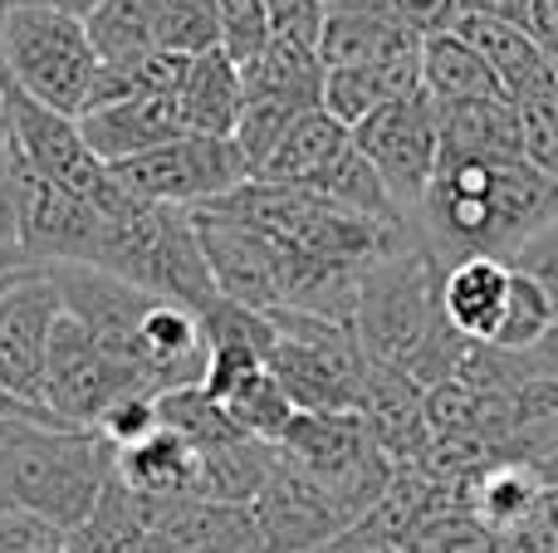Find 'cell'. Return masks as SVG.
I'll list each match as a JSON object with an SVG mask.
<instances>
[{"label":"cell","instance_id":"cell-44","mask_svg":"<svg viewBox=\"0 0 558 553\" xmlns=\"http://www.w3.org/2000/svg\"><path fill=\"white\" fill-rule=\"evenodd\" d=\"M530 35L539 39V49L554 59V69H558V0H534L530 5Z\"/></svg>","mask_w":558,"mask_h":553},{"label":"cell","instance_id":"cell-15","mask_svg":"<svg viewBox=\"0 0 558 553\" xmlns=\"http://www.w3.org/2000/svg\"><path fill=\"white\" fill-rule=\"evenodd\" d=\"M192 221H196V235H202V250L221 299L260 309V314L284 304V265H279L270 235L211 211H192Z\"/></svg>","mask_w":558,"mask_h":553},{"label":"cell","instance_id":"cell-10","mask_svg":"<svg viewBox=\"0 0 558 553\" xmlns=\"http://www.w3.org/2000/svg\"><path fill=\"white\" fill-rule=\"evenodd\" d=\"M0 94H5V133L15 137V147L49 176V182H59L64 192L84 196V201L98 206L108 221L133 211L137 201L118 186L113 167L94 157V147L84 143L78 118H64V113H54V108L35 103V98H25L20 88H10L5 78H0Z\"/></svg>","mask_w":558,"mask_h":553},{"label":"cell","instance_id":"cell-19","mask_svg":"<svg viewBox=\"0 0 558 553\" xmlns=\"http://www.w3.org/2000/svg\"><path fill=\"white\" fill-rule=\"evenodd\" d=\"M78 127H84V143L94 147V157L98 162H108V167H123V162H133V157L177 143V137H192L177 94H167V98H128V103L98 108V113L78 118Z\"/></svg>","mask_w":558,"mask_h":553},{"label":"cell","instance_id":"cell-2","mask_svg":"<svg viewBox=\"0 0 558 553\" xmlns=\"http://www.w3.org/2000/svg\"><path fill=\"white\" fill-rule=\"evenodd\" d=\"M118 470V451L98 431L49 421H0V509L45 519L69 534Z\"/></svg>","mask_w":558,"mask_h":553},{"label":"cell","instance_id":"cell-48","mask_svg":"<svg viewBox=\"0 0 558 553\" xmlns=\"http://www.w3.org/2000/svg\"><path fill=\"white\" fill-rule=\"evenodd\" d=\"M20 270H29L25 250H20V245H0V284H10Z\"/></svg>","mask_w":558,"mask_h":553},{"label":"cell","instance_id":"cell-17","mask_svg":"<svg viewBox=\"0 0 558 553\" xmlns=\"http://www.w3.org/2000/svg\"><path fill=\"white\" fill-rule=\"evenodd\" d=\"M147 553H265L251 505L221 500H157Z\"/></svg>","mask_w":558,"mask_h":553},{"label":"cell","instance_id":"cell-42","mask_svg":"<svg viewBox=\"0 0 558 553\" xmlns=\"http://www.w3.org/2000/svg\"><path fill=\"white\" fill-rule=\"evenodd\" d=\"M59 544H64V534L49 529L45 519L20 515V509H0V553H45Z\"/></svg>","mask_w":558,"mask_h":553},{"label":"cell","instance_id":"cell-11","mask_svg":"<svg viewBox=\"0 0 558 553\" xmlns=\"http://www.w3.org/2000/svg\"><path fill=\"white\" fill-rule=\"evenodd\" d=\"M353 147L377 167L392 201L402 206V216L416 231V211H422L426 186L441 167V108L426 94L397 98L353 127Z\"/></svg>","mask_w":558,"mask_h":553},{"label":"cell","instance_id":"cell-50","mask_svg":"<svg viewBox=\"0 0 558 553\" xmlns=\"http://www.w3.org/2000/svg\"><path fill=\"white\" fill-rule=\"evenodd\" d=\"M324 5H328V10H333V5H348V0H324Z\"/></svg>","mask_w":558,"mask_h":553},{"label":"cell","instance_id":"cell-32","mask_svg":"<svg viewBox=\"0 0 558 553\" xmlns=\"http://www.w3.org/2000/svg\"><path fill=\"white\" fill-rule=\"evenodd\" d=\"M353 143L338 118H328L324 108H308L294 118V127L284 133V143L275 147V157L265 162V172L255 182H279V186H308L328 162H333L343 147Z\"/></svg>","mask_w":558,"mask_h":553},{"label":"cell","instance_id":"cell-18","mask_svg":"<svg viewBox=\"0 0 558 553\" xmlns=\"http://www.w3.org/2000/svg\"><path fill=\"white\" fill-rule=\"evenodd\" d=\"M318 59L324 69H373V64H416L422 59V35L402 29L377 0H348L333 5L318 35Z\"/></svg>","mask_w":558,"mask_h":553},{"label":"cell","instance_id":"cell-22","mask_svg":"<svg viewBox=\"0 0 558 553\" xmlns=\"http://www.w3.org/2000/svg\"><path fill=\"white\" fill-rule=\"evenodd\" d=\"M192 456H196L192 495L221 500V505H255L275 466V446L245 437V431L221 441H202V446H192Z\"/></svg>","mask_w":558,"mask_h":553},{"label":"cell","instance_id":"cell-7","mask_svg":"<svg viewBox=\"0 0 558 553\" xmlns=\"http://www.w3.org/2000/svg\"><path fill=\"white\" fill-rule=\"evenodd\" d=\"M294 466H304L353 519H363L387 495L397 466L367 437L357 411H299L279 441Z\"/></svg>","mask_w":558,"mask_h":553},{"label":"cell","instance_id":"cell-28","mask_svg":"<svg viewBox=\"0 0 558 553\" xmlns=\"http://www.w3.org/2000/svg\"><path fill=\"white\" fill-rule=\"evenodd\" d=\"M422 94L436 108L475 103V98H505L495 69L465 45L461 35H432L422 39Z\"/></svg>","mask_w":558,"mask_h":553},{"label":"cell","instance_id":"cell-6","mask_svg":"<svg viewBox=\"0 0 558 553\" xmlns=\"http://www.w3.org/2000/svg\"><path fill=\"white\" fill-rule=\"evenodd\" d=\"M275 348L265 368L294 402V411H353L367 372V353L353 323H333L318 314L270 309Z\"/></svg>","mask_w":558,"mask_h":553},{"label":"cell","instance_id":"cell-37","mask_svg":"<svg viewBox=\"0 0 558 553\" xmlns=\"http://www.w3.org/2000/svg\"><path fill=\"white\" fill-rule=\"evenodd\" d=\"M520 137H524V162L539 167L544 176L558 182V84L544 94L520 98Z\"/></svg>","mask_w":558,"mask_h":553},{"label":"cell","instance_id":"cell-26","mask_svg":"<svg viewBox=\"0 0 558 553\" xmlns=\"http://www.w3.org/2000/svg\"><path fill=\"white\" fill-rule=\"evenodd\" d=\"M441 152L485 157V162H514V157H524L520 108L510 98H475V103L441 108Z\"/></svg>","mask_w":558,"mask_h":553},{"label":"cell","instance_id":"cell-47","mask_svg":"<svg viewBox=\"0 0 558 553\" xmlns=\"http://www.w3.org/2000/svg\"><path fill=\"white\" fill-rule=\"evenodd\" d=\"M104 0H0V10H59V15H74L88 20Z\"/></svg>","mask_w":558,"mask_h":553},{"label":"cell","instance_id":"cell-12","mask_svg":"<svg viewBox=\"0 0 558 553\" xmlns=\"http://www.w3.org/2000/svg\"><path fill=\"white\" fill-rule=\"evenodd\" d=\"M147 392L128 368H118L74 314H59L49 339V372H45V411L59 427L98 431V421L113 411V402ZM153 397V392H147Z\"/></svg>","mask_w":558,"mask_h":553},{"label":"cell","instance_id":"cell-36","mask_svg":"<svg viewBox=\"0 0 558 553\" xmlns=\"http://www.w3.org/2000/svg\"><path fill=\"white\" fill-rule=\"evenodd\" d=\"M407 553H505V544L481 529L471 515H465L461 495L451 500L446 509H436L412 539H407Z\"/></svg>","mask_w":558,"mask_h":553},{"label":"cell","instance_id":"cell-39","mask_svg":"<svg viewBox=\"0 0 558 553\" xmlns=\"http://www.w3.org/2000/svg\"><path fill=\"white\" fill-rule=\"evenodd\" d=\"M377 10H387L397 25L412 29V35H422V39L451 35L465 15L461 0H377Z\"/></svg>","mask_w":558,"mask_h":553},{"label":"cell","instance_id":"cell-8","mask_svg":"<svg viewBox=\"0 0 558 553\" xmlns=\"http://www.w3.org/2000/svg\"><path fill=\"white\" fill-rule=\"evenodd\" d=\"M10 192H15V245L29 265H98L108 245V221L84 196L49 182L10 137Z\"/></svg>","mask_w":558,"mask_h":553},{"label":"cell","instance_id":"cell-46","mask_svg":"<svg viewBox=\"0 0 558 553\" xmlns=\"http://www.w3.org/2000/svg\"><path fill=\"white\" fill-rule=\"evenodd\" d=\"M524 368H530V378H539V382H558V323L524 353Z\"/></svg>","mask_w":558,"mask_h":553},{"label":"cell","instance_id":"cell-33","mask_svg":"<svg viewBox=\"0 0 558 553\" xmlns=\"http://www.w3.org/2000/svg\"><path fill=\"white\" fill-rule=\"evenodd\" d=\"M221 411L245 431V437L265 441V446H279L284 431H289V421L299 417L294 402L284 397V388L275 382L270 368H260V372H251L245 382H235V388L221 397Z\"/></svg>","mask_w":558,"mask_h":553},{"label":"cell","instance_id":"cell-16","mask_svg":"<svg viewBox=\"0 0 558 553\" xmlns=\"http://www.w3.org/2000/svg\"><path fill=\"white\" fill-rule=\"evenodd\" d=\"M357 417H363L367 437L383 446L392 466H416L432 441V421H426V388L402 368L367 358L363 388H357Z\"/></svg>","mask_w":558,"mask_h":553},{"label":"cell","instance_id":"cell-25","mask_svg":"<svg viewBox=\"0 0 558 553\" xmlns=\"http://www.w3.org/2000/svg\"><path fill=\"white\" fill-rule=\"evenodd\" d=\"M177 103H182V118L192 133L202 137H231L235 123H241L245 108V69L226 54L221 45L206 49V54L192 59L182 88H177Z\"/></svg>","mask_w":558,"mask_h":553},{"label":"cell","instance_id":"cell-13","mask_svg":"<svg viewBox=\"0 0 558 553\" xmlns=\"http://www.w3.org/2000/svg\"><path fill=\"white\" fill-rule=\"evenodd\" d=\"M59 314H64V299L45 265L20 270L0 290V388L29 411H45L49 339H54Z\"/></svg>","mask_w":558,"mask_h":553},{"label":"cell","instance_id":"cell-21","mask_svg":"<svg viewBox=\"0 0 558 553\" xmlns=\"http://www.w3.org/2000/svg\"><path fill=\"white\" fill-rule=\"evenodd\" d=\"M456 35H461L465 45L495 69V78H500V88H505L510 103H520V98L544 94V88L558 84L554 59L544 54L539 39H534L524 25H505V20H485V15H461Z\"/></svg>","mask_w":558,"mask_h":553},{"label":"cell","instance_id":"cell-4","mask_svg":"<svg viewBox=\"0 0 558 553\" xmlns=\"http://www.w3.org/2000/svg\"><path fill=\"white\" fill-rule=\"evenodd\" d=\"M98 270L118 274V280L157 294V299L186 304L192 314H202L216 299V280L211 265H206L196 221L192 211H177V206L137 201L128 216H118Z\"/></svg>","mask_w":558,"mask_h":553},{"label":"cell","instance_id":"cell-27","mask_svg":"<svg viewBox=\"0 0 558 553\" xmlns=\"http://www.w3.org/2000/svg\"><path fill=\"white\" fill-rule=\"evenodd\" d=\"M422 94V59L416 64H373V69H324V113L353 133L363 118L397 98Z\"/></svg>","mask_w":558,"mask_h":553},{"label":"cell","instance_id":"cell-49","mask_svg":"<svg viewBox=\"0 0 558 553\" xmlns=\"http://www.w3.org/2000/svg\"><path fill=\"white\" fill-rule=\"evenodd\" d=\"M0 123H5V94H0Z\"/></svg>","mask_w":558,"mask_h":553},{"label":"cell","instance_id":"cell-43","mask_svg":"<svg viewBox=\"0 0 558 553\" xmlns=\"http://www.w3.org/2000/svg\"><path fill=\"white\" fill-rule=\"evenodd\" d=\"M0 245H15V192H10V133L0 123Z\"/></svg>","mask_w":558,"mask_h":553},{"label":"cell","instance_id":"cell-51","mask_svg":"<svg viewBox=\"0 0 558 553\" xmlns=\"http://www.w3.org/2000/svg\"><path fill=\"white\" fill-rule=\"evenodd\" d=\"M45 553H59V549H45Z\"/></svg>","mask_w":558,"mask_h":553},{"label":"cell","instance_id":"cell-24","mask_svg":"<svg viewBox=\"0 0 558 553\" xmlns=\"http://www.w3.org/2000/svg\"><path fill=\"white\" fill-rule=\"evenodd\" d=\"M153 515H157V500L137 495L113 470V480H108L104 495L94 500V509L64 534L59 553H147Z\"/></svg>","mask_w":558,"mask_h":553},{"label":"cell","instance_id":"cell-14","mask_svg":"<svg viewBox=\"0 0 558 553\" xmlns=\"http://www.w3.org/2000/svg\"><path fill=\"white\" fill-rule=\"evenodd\" d=\"M251 509H255V525H260L265 553H314L357 525V519L348 515L304 466H294L279 446H275L270 480H265L260 500H255Z\"/></svg>","mask_w":558,"mask_h":553},{"label":"cell","instance_id":"cell-41","mask_svg":"<svg viewBox=\"0 0 558 553\" xmlns=\"http://www.w3.org/2000/svg\"><path fill=\"white\" fill-rule=\"evenodd\" d=\"M505 553H558V486L544 490L534 515L510 534Z\"/></svg>","mask_w":558,"mask_h":553},{"label":"cell","instance_id":"cell-34","mask_svg":"<svg viewBox=\"0 0 558 553\" xmlns=\"http://www.w3.org/2000/svg\"><path fill=\"white\" fill-rule=\"evenodd\" d=\"M153 15V45L167 54H206L221 45L211 0H147Z\"/></svg>","mask_w":558,"mask_h":553},{"label":"cell","instance_id":"cell-29","mask_svg":"<svg viewBox=\"0 0 558 553\" xmlns=\"http://www.w3.org/2000/svg\"><path fill=\"white\" fill-rule=\"evenodd\" d=\"M308 192H318L324 201H333V206H343V211L363 216V221L387 225V231H412V221H407L402 206L392 201V192H387V182L377 176V167L367 162L353 143H348L343 152H338L333 162H328L324 172L308 182Z\"/></svg>","mask_w":558,"mask_h":553},{"label":"cell","instance_id":"cell-30","mask_svg":"<svg viewBox=\"0 0 558 553\" xmlns=\"http://www.w3.org/2000/svg\"><path fill=\"white\" fill-rule=\"evenodd\" d=\"M245 69V94L279 98L294 108H324V59L318 49L294 45V39H270Z\"/></svg>","mask_w":558,"mask_h":553},{"label":"cell","instance_id":"cell-45","mask_svg":"<svg viewBox=\"0 0 558 553\" xmlns=\"http://www.w3.org/2000/svg\"><path fill=\"white\" fill-rule=\"evenodd\" d=\"M465 15H485V20H505V25H524L530 29V5L534 0H461Z\"/></svg>","mask_w":558,"mask_h":553},{"label":"cell","instance_id":"cell-1","mask_svg":"<svg viewBox=\"0 0 558 553\" xmlns=\"http://www.w3.org/2000/svg\"><path fill=\"white\" fill-rule=\"evenodd\" d=\"M549 221H558V182L524 157L485 162V157L441 152V167L416 211V235L446 265L465 260V255L505 260Z\"/></svg>","mask_w":558,"mask_h":553},{"label":"cell","instance_id":"cell-20","mask_svg":"<svg viewBox=\"0 0 558 553\" xmlns=\"http://www.w3.org/2000/svg\"><path fill=\"white\" fill-rule=\"evenodd\" d=\"M505 299H510V265L495 255H465V260L446 265L441 280V314L465 343H485L490 348L505 319Z\"/></svg>","mask_w":558,"mask_h":553},{"label":"cell","instance_id":"cell-38","mask_svg":"<svg viewBox=\"0 0 558 553\" xmlns=\"http://www.w3.org/2000/svg\"><path fill=\"white\" fill-rule=\"evenodd\" d=\"M216 25H221V49L235 64H251L265 45H270V25H265L260 0H211Z\"/></svg>","mask_w":558,"mask_h":553},{"label":"cell","instance_id":"cell-23","mask_svg":"<svg viewBox=\"0 0 558 553\" xmlns=\"http://www.w3.org/2000/svg\"><path fill=\"white\" fill-rule=\"evenodd\" d=\"M549 480L534 466H520V460H490L485 470H475L456 495H461L465 515L481 529H490L500 544H510V534L534 515V505L544 500Z\"/></svg>","mask_w":558,"mask_h":553},{"label":"cell","instance_id":"cell-35","mask_svg":"<svg viewBox=\"0 0 558 553\" xmlns=\"http://www.w3.org/2000/svg\"><path fill=\"white\" fill-rule=\"evenodd\" d=\"M558 323L554 314V299L530 280V274L510 270V299H505V319H500V333H495L490 348H505V353H530L534 343L544 339Z\"/></svg>","mask_w":558,"mask_h":553},{"label":"cell","instance_id":"cell-9","mask_svg":"<svg viewBox=\"0 0 558 553\" xmlns=\"http://www.w3.org/2000/svg\"><path fill=\"white\" fill-rule=\"evenodd\" d=\"M113 176L133 201L177 206V211H202V206L255 182L235 137H202V133L177 137V143L157 147V152L133 157V162L113 167Z\"/></svg>","mask_w":558,"mask_h":553},{"label":"cell","instance_id":"cell-3","mask_svg":"<svg viewBox=\"0 0 558 553\" xmlns=\"http://www.w3.org/2000/svg\"><path fill=\"white\" fill-rule=\"evenodd\" d=\"M441 280H446V260L422 235L397 245L377 265H367L363 284H357V309H353V329L367 358L402 372L422 358V348L446 323Z\"/></svg>","mask_w":558,"mask_h":553},{"label":"cell","instance_id":"cell-40","mask_svg":"<svg viewBox=\"0 0 558 553\" xmlns=\"http://www.w3.org/2000/svg\"><path fill=\"white\" fill-rule=\"evenodd\" d=\"M505 265L530 274V280L554 299V314H558V221H549L539 235H530L514 255H505Z\"/></svg>","mask_w":558,"mask_h":553},{"label":"cell","instance_id":"cell-5","mask_svg":"<svg viewBox=\"0 0 558 553\" xmlns=\"http://www.w3.org/2000/svg\"><path fill=\"white\" fill-rule=\"evenodd\" d=\"M0 78L35 103L78 118L98 78L88 25L59 10H0Z\"/></svg>","mask_w":558,"mask_h":553},{"label":"cell","instance_id":"cell-31","mask_svg":"<svg viewBox=\"0 0 558 553\" xmlns=\"http://www.w3.org/2000/svg\"><path fill=\"white\" fill-rule=\"evenodd\" d=\"M192 470H196L192 441L167 427H157L137 446L118 451V480L147 500H186L192 495Z\"/></svg>","mask_w":558,"mask_h":553}]
</instances>
